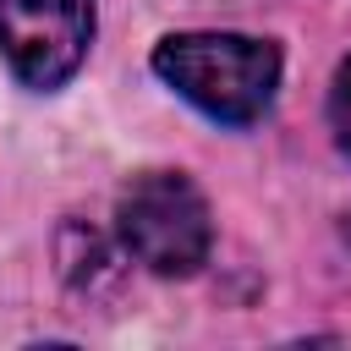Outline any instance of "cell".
<instances>
[{
    "instance_id": "6da1fadb",
    "label": "cell",
    "mask_w": 351,
    "mask_h": 351,
    "mask_svg": "<svg viewBox=\"0 0 351 351\" xmlns=\"http://www.w3.org/2000/svg\"><path fill=\"white\" fill-rule=\"evenodd\" d=\"M154 77L219 126H258L280 93V44L252 33H165L154 44Z\"/></svg>"
},
{
    "instance_id": "3957f363",
    "label": "cell",
    "mask_w": 351,
    "mask_h": 351,
    "mask_svg": "<svg viewBox=\"0 0 351 351\" xmlns=\"http://www.w3.org/2000/svg\"><path fill=\"white\" fill-rule=\"evenodd\" d=\"M99 33V0H0V60L33 88L55 93L77 77Z\"/></svg>"
},
{
    "instance_id": "7a4b0ae2",
    "label": "cell",
    "mask_w": 351,
    "mask_h": 351,
    "mask_svg": "<svg viewBox=\"0 0 351 351\" xmlns=\"http://www.w3.org/2000/svg\"><path fill=\"white\" fill-rule=\"evenodd\" d=\"M115 241L159 280H186L214 252V214L192 176L143 170L115 197Z\"/></svg>"
},
{
    "instance_id": "277c9868",
    "label": "cell",
    "mask_w": 351,
    "mask_h": 351,
    "mask_svg": "<svg viewBox=\"0 0 351 351\" xmlns=\"http://www.w3.org/2000/svg\"><path fill=\"white\" fill-rule=\"evenodd\" d=\"M55 258H60V280H66V291L71 296H82V302H104L115 285H121V258L126 252H115L99 230H88V225H60V236H55ZM132 263V258H126Z\"/></svg>"
},
{
    "instance_id": "5b68a950",
    "label": "cell",
    "mask_w": 351,
    "mask_h": 351,
    "mask_svg": "<svg viewBox=\"0 0 351 351\" xmlns=\"http://www.w3.org/2000/svg\"><path fill=\"white\" fill-rule=\"evenodd\" d=\"M329 132H335V148L351 159V55L335 66V82H329Z\"/></svg>"
}]
</instances>
